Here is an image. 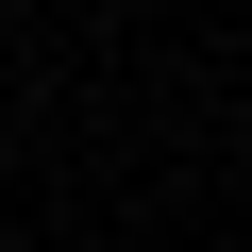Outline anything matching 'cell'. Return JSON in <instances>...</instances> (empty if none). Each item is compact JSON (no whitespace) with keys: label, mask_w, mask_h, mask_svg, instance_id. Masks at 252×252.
Here are the masks:
<instances>
[{"label":"cell","mask_w":252,"mask_h":252,"mask_svg":"<svg viewBox=\"0 0 252 252\" xmlns=\"http://www.w3.org/2000/svg\"><path fill=\"white\" fill-rule=\"evenodd\" d=\"M0 252H17V219H0Z\"/></svg>","instance_id":"cell-1"}]
</instances>
